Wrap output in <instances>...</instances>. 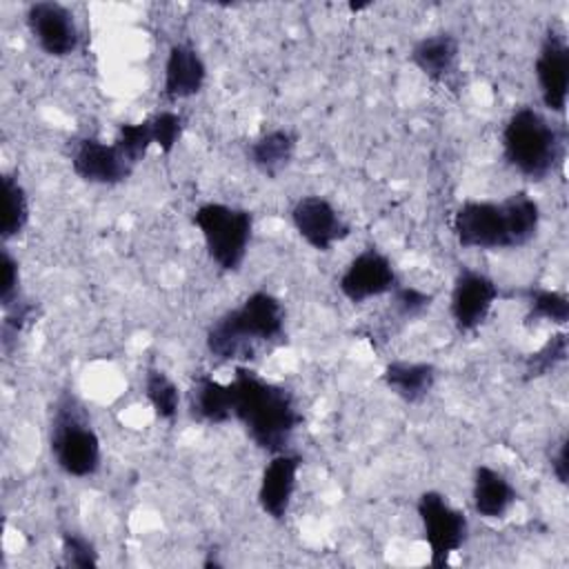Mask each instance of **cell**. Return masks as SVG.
Here are the masks:
<instances>
[{
  "label": "cell",
  "mask_w": 569,
  "mask_h": 569,
  "mask_svg": "<svg viewBox=\"0 0 569 569\" xmlns=\"http://www.w3.org/2000/svg\"><path fill=\"white\" fill-rule=\"evenodd\" d=\"M229 391L231 416L242 422L256 447L271 456L287 451L296 429L302 422L293 393L260 378L247 367H236Z\"/></svg>",
  "instance_id": "1"
},
{
  "label": "cell",
  "mask_w": 569,
  "mask_h": 569,
  "mask_svg": "<svg viewBox=\"0 0 569 569\" xmlns=\"http://www.w3.org/2000/svg\"><path fill=\"white\" fill-rule=\"evenodd\" d=\"M284 311L269 291H253L236 309H229L207 329V349L220 362L247 360L258 342H271L282 336Z\"/></svg>",
  "instance_id": "2"
},
{
  "label": "cell",
  "mask_w": 569,
  "mask_h": 569,
  "mask_svg": "<svg viewBox=\"0 0 569 569\" xmlns=\"http://www.w3.org/2000/svg\"><path fill=\"white\" fill-rule=\"evenodd\" d=\"M502 153L520 176L545 180L565 158V136L540 111L520 107L502 129Z\"/></svg>",
  "instance_id": "3"
},
{
  "label": "cell",
  "mask_w": 569,
  "mask_h": 569,
  "mask_svg": "<svg viewBox=\"0 0 569 569\" xmlns=\"http://www.w3.org/2000/svg\"><path fill=\"white\" fill-rule=\"evenodd\" d=\"M49 447L56 465L73 478H87L100 469V438L71 393H62L56 402Z\"/></svg>",
  "instance_id": "4"
},
{
  "label": "cell",
  "mask_w": 569,
  "mask_h": 569,
  "mask_svg": "<svg viewBox=\"0 0 569 569\" xmlns=\"http://www.w3.org/2000/svg\"><path fill=\"white\" fill-rule=\"evenodd\" d=\"M209 258L222 271H238L247 258L253 231V216L247 209L222 202L200 204L193 213Z\"/></svg>",
  "instance_id": "5"
},
{
  "label": "cell",
  "mask_w": 569,
  "mask_h": 569,
  "mask_svg": "<svg viewBox=\"0 0 569 569\" xmlns=\"http://www.w3.org/2000/svg\"><path fill=\"white\" fill-rule=\"evenodd\" d=\"M416 509L422 522L425 542L429 545V562L431 567H445L449 562V556L456 553L467 540V516L460 509L451 507L447 496L433 489L420 493Z\"/></svg>",
  "instance_id": "6"
},
{
  "label": "cell",
  "mask_w": 569,
  "mask_h": 569,
  "mask_svg": "<svg viewBox=\"0 0 569 569\" xmlns=\"http://www.w3.org/2000/svg\"><path fill=\"white\" fill-rule=\"evenodd\" d=\"M451 231L465 249H511L502 200H467L451 218Z\"/></svg>",
  "instance_id": "7"
},
{
  "label": "cell",
  "mask_w": 569,
  "mask_h": 569,
  "mask_svg": "<svg viewBox=\"0 0 569 569\" xmlns=\"http://www.w3.org/2000/svg\"><path fill=\"white\" fill-rule=\"evenodd\" d=\"M291 222L298 236L316 251H331L351 233V224L322 196H302L291 209Z\"/></svg>",
  "instance_id": "8"
},
{
  "label": "cell",
  "mask_w": 569,
  "mask_h": 569,
  "mask_svg": "<svg viewBox=\"0 0 569 569\" xmlns=\"http://www.w3.org/2000/svg\"><path fill=\"white\" fill-rule=\"evenodd\" d=\"M498 300L496 282L476 269L462 267L453 280L451 289V318L460 333L476 331L489 316L493 302Z\"/></svg>",
  "instance_id": "9"
},
{
  "label": "cell",
  "mask_w": 569,
  "mask_h": 569,
  "mask_svg": "<svg viewBox=\"0 0 569 569\" xmlns=\"http://www.w3.org/2000/svg\"><path fill=\"white\" fill-rule=\"evenodd\" d=\"M27 27L38 47L51 58H67L78 49L80 36L73 13L53 0L33 2L27 9Z\"/></svg>",
  "instance_id": "10"
},
{
  "label": "cell",
  "mask_w": 569,
  "mask_h": 569,
  "mask_svg": "<svg viewBox=\"0 0 569 569\" xmlns=\"http://www.w3.org/2000/svg\"><path fill=\"white\" fill-rule=\"evenodd\" d=\"M338 287L347 300L360 305L365 300L391 293L396 287V269L382 251L367 247L347 264Z\"/></svg>",
  "instance_id": "11"
},
{
  "label": "cell",
  "mask_w": 569,
  "mask_h": 569,
  "mask_svg": "<svg viewBox=\"0 0 569 569\" xmlns=\"http://www.w3.org/2000/svg\"><path fill=\"white\" fill-rule=\"evenodd\" d=\"M533 69L542 104L551 113H565L569 96V47L562 33H547Z\"/></svg>",
  "instance_id": "12"
},
{
  "label": "cell",
  "mask_w": 569,
  "mask_h": 569,
  "mask_svg": "<svg viewBox=\"0 0 569 569\" xmlns=\"http://www.w3.org/2000/svg\"><path fill=\"white\" fill-rule=\"evenodd\" d=\"M71 169L80 180L91 184H118L133 171L113 142L107 144L98 138H82L76 142Z\"/></svg>",
  "instance_id": "13"
},
{
  "label": "cell",
  "mask_w": 569,
  "mask_h": 569,
  "mask_svg": "<svg viewBox=\"0 0 569 569\" xmlns=\"http://www.w3.org/2000/svg\"><path fill=\"white\" fill-rule=\"evenodd\" d=\"M300 462H302L300 456L289 451L276 453L267 462L260 478V487H258V505L269 518L282 520L287 516L293 491H296Z\"/></svg>",
  "instance_id": "14"
},
{
  "label": "cell",
  "mask_w": 569,
  "mask_h": 569,
  "mask_svg": "<svg viewBox=\"0 0 569 569\" xmlns=\"http://www.w3.org/2000/svg\"><path fill=\"white\" fill-rule=\"evenodd\" d=\"M207 80V67L200 53L187 44L176 42L171 44L164 62V84L162 93L167 100H184L200 93Z\"/></svg>",
  "instance_id": "15"
},
{
  "label": "cell",
  "mask_w": 569,
  "mask_h": 569,
  "mask_svg": "<svg viewBox=\"0 0 569 569\" xmlns=\"http://www.w3.org/2000/svg\"><path fill=\"white\" fill-rule=\"evenodd\" d=\"M471 500L476 513L487 520H498L505 518L507 511L516 505L518 491L498 469L489 465H478L473 471Z\"/></svg>",
  "instance_id": "16"
},
{
  "label": "cell",
  "mask_w": 569,
  "mask_h": 569,
  "mask_svg": "<svg viewBox=\"0 0 569 569\" xmlns=\"http://www.w3.org/2000/svg\"><path fill=\"white\" fill-rule=\"evenodd\" d=\"M458 53H460L458 40L451 33L440 31V33L420 38L411 47L409 58L429 80L445 82L458 64Z\"/></svg>",
  "instance_id": "17"
},
{
  "label": "cell",
  "mask_w": 569,
  "mask_h": 569,
  "mask_svg": "<svg viewBox=\"0 0 569 569\" xmlns=\"http://www.w3.org/2000/svg\"><path fill=\"white\" fill-rule=\"evenodd\" d=\"M382 382L405 402H422L436 385V367L431 362L391 360L382 371Z\"/></svg>",
  "instance_id": "18"
},
{
  "label": "cell",
  "mask_w": 569,
  "mask_h": 569,
  "mask_svg": "<svg viewBox=\"0 0 569 569\" xmlns=\"http://www.w3.org/2000/svg\"><path fill=\"white\" fill-rule=\"evenodd\" d=\"M298 138L289 129H271L247 147L249 162L267 178L280 176L293 160Z\"/></svg>",
  "instance_id": "19"
},
{
  "label": "cell",
  "mask_w": 569,
  "mask_h": 569,
  "mask_svg": "<svg viewBox=\"0 0 569 569\" xmlns=\"http://www.w3.org/2000/svg\"><path fill=\"white\" fill-rule=\"evenodd\" d=\"M191 416L200 422L222 425L231 418V391L229 382H218L209 373H200L191 382L189 391Z\"/></svg>",
  "instance_id": "20"
},
{
  "label": "cell",
  "mask_w": 569,
  "mask_h": 569,
  "mask_svg": "<svg viewBox=\"0 0 569 569\" xmlns=\"http://www.w3.org/2000/svg\"><path fill=\"white\" fill-rule=\"evenodd\" d=\"M509 231V247L518 249L531 242L540 229V207L538 202L525 193L516 191L502 200Z\"/></svg>",
  "instance_id": "21"
},
{
  "label": "cell",
  "mask_w": 569,
  "mask_h": 569,
  "mask_svg": "<svg viewBox=\"0 0 569 569\" xmlns=\"http://www.w3.org/2000/svg\"><path fill=\"white\" fill-rule=\"evenodd\" d=\"M29 222V198L20 180L11 173L2 176V222L0 236L2 240L18 238Z\"/></svg>",
  "instance_id": "22"
},
{
  "label": "cell",
  "mask_w": 569,
  "mask_h": 569,
  "mask_svg": "<svg viewBox=\"0 0 569 569\" xmlns=\"http://www.w3.org/2000/svg\"><path fill=\"white\" fill-rule=\"evenodd\" d=\"M144 396L151 402L156 416L164 422H173L178 418L180 407V391L176 382L156 367H149L144 373Z\"/></svg>",
  "instance_id": "23"
},
{
  "label": "cell",
  "mask_w": 569,
  "mask_h": 569,
  "mask_svg": "<svg viewBox=\"0 0 569 569\" xmlns=\"http://www.w3.org/2000/svg\"><path fill=\"white\" fill-rule=\"evenodd\" d=\"M527 316L525 325L531 322H553V325H567L569 320V300L565 293L553 291V289H542V287H531L527 291Z\"/></svg>",
  "instance_id": "24"
},
{
  "label": "cell",
  "mask_w": 569,
  "mask_h": 569,
  "mask_svg": "<svg viewBox=\"0 0 569 569\" xmlns=\"http://www.w3.org/2000/svg\"><path fill=\"white\" fill-rule=\"evenodd\" d=\"M567 347H569V338H567L565 331H558V333L549 336V340L540 349L531 351L522 360V378L525 380H536V378H542V376L551 373L558 365L565 362Z\"/></svg>",
  "instance_id": "25"
},
{
  "label": "cell",
  "mask_w": 569,
  "mask_h": 569,
  "mask_svg": "<svg viewBox=\"0 0 569 569\" xmlns=\"http://www.w3.org/2000/svg\"><path fill=\"white\" fill-rule=\"evenodd\" d=\"M113 144L118 151L127 158L131 167H136L153 144V133H151V122L149 118L142 122H124L118 127Z\"/></svg>",
  "instance_id": "26"
},
{
  "label": "cell",
  "mask_w": 569,
  "mask_h": 569,
  "mask_svg": "<svg viewBox=\"0 0 569 569\" xmlns=\"http://www.w3.org/2000/svg\"><path fill=\"white\" fill-rule=\"evenodd\" d=\"M149 122H151L153 144H158V149L162 153H171L176 149L178 140L182 138L184 118L176 111H158L149 118Z\"/></svg>",
  "instance_id": "27"
},
{
  "label": "cell",
  "mask_w": 569,
  "mask_h": 569,
  "mask_svg": "<svg viewBox=\"0 0 569 569\" xmlns=\"http://www.w3.org/2000/svg\"><path fill=\"white\" fill-rule=\"evenodd\" d=\"M60 545H62V558L67 567L93 569L98 565V551L89 538L76 531H64L60 538Z\"/></svg>",
  "instance_id": "28"
},
{
  "label": "cell",
  "mask_w": 569,
  "mask_h": 569,
  "mask_svg": "<svg viewBox=\"0 0 569 569\" xmlns=\"http://www.w3.org/2000/svg\"><path fill=\"white\" fill-rule=\"evenodd\" d=\"M391 300H393V311L405 318V320H411V318H418L422 316L431 302H433V296L418 289V287H411V284H405V287H393L391 291Z\"/></svg>",
  "instance_id": "29"
},
{
  "label": "cell",
  "mask_w": 569,
  "mask_h": 569,
  "mask_svg": "<svg viewBox=\"0 0 569 569\" xmlns=\"http://www.w3.org/2000/svg\"><path fill=\"white\" fill-rule=\"evenodd\" d=\"M18 300H22V293H20V267H18V260L9 253V249H2L0 305H2V309H7V307H11Z\"/></svg>",
  "instance_id": "30"
},
{
  "label": "cell",
  "mask_w": 569,
  "mask_h": 569,
  "mask_svg": "<svg viewBox=\"0 0 569 569\" xmlns=\"http://www.w3.org/2000/svg\"><path fill=\"white\" fill-rule=\"evenodd\" d=\"M567 449H569V442H567V438H562L560 442H558V449H556V453L551 456V471H553V476H556V480L560 482V485H567L569 480V458H567Z\"/></svg>",
  "instance_id": "31"
},
{
  "label": "cell",
  "mask_w": 569,
  "mask_h": 569,
  "mask_svg": "<svg viewBox=\"0 0 569 569\" xmlns=\"http://www.w3.org/2000/svg\"><path fill=\"white\" fill-rule=\"evenodd\" d=\"M367 7H371V2H362V4L351 2V4H349V9H351V11H362V9H367Z\"/></svg>",
  "instance_id": "32"
}]
</instances>
